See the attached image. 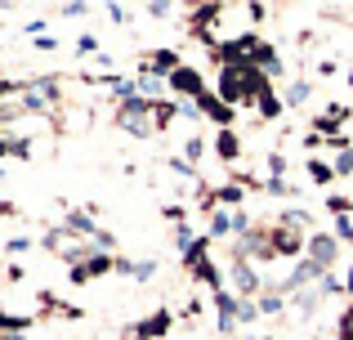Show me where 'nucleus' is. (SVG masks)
Returning a JSON list of instances; mask_svg holds the SVG:
<instances>
[{"instance_id":"obj_1","label":"nucleus","mask_w":353,"mask_h":340,"mask_svg":"<svg viewBox=\"0 0 353 340\" xmlns=\"http://www.w3.org/2000/svg\"><path fill=\"white\" fill-rule=\"evenodd\" d=\"M174 86H183V90H197V77H192V72H179V77H174Z\"/></svg>"}]
</instances>
